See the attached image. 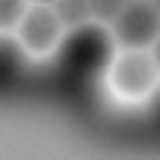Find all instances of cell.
I'll list each match as a JSON object with an SVG mask.
<instances>
[{
	"mask_svg": "<svg viewBox=\"0 0 160 160\" xmlns=\"http://www.w3.org/2000/svg\"><path fill=\"white\" fill-rule=\"evenodd\" d=\"M57 57H60V78L82 85V82H91L101 69H107L113 57V38L107 25L88 19L63 35Z\"/></svg>",
	"mask_w": 160,
	"mask_h": 160,
	"instance_id": "cell-1",
	"label": "cell"
},
{
	"mask_svg": "<svg viewBox=\"0 0 160 160\" xmlns=\"http://www.w3.org/2000/svg\"><path fill=\"white\" fill-rule=\"evenodd\" d=\"M160 85V72L151 50H122L107 63V88L122 104H144Z\"/></svg>",
	"mask_w": 160,
	"mask_h": 160,
	"instance_id": "cell-2",
	"label": "cell"
},
{
	"mask_svg": "<svg viewBox=\"0 0 160 160\" xmlns=\"http://www.w3.org/2000/svg\"><path fill=\"white\" fill-rule=\"evenodd\" d=\"M13 35H16V44L22 47L25 57L44 60V57H53L60 50L66 28L57 19L50 3H28V10L22 13V19H19Z\"/></svg>",
	"mask_w": 160,
	"mask_h": 160,
	"instance_id": "cell-3",
	"label": "cell"
},
{
	"mask_svg": "<svg viewBox=\"0 0 160 160\" xmlns=\"http://www.w3.org/2000/svg\"><path fill=\"white\" fill-rule=\"evenodd\" d=\"M160 35V13L154 0H129L122 13L110 22V38L122 50H148Z\"/></svg>",
	"mask_w": 160,
	"mask_h": 160,
	"instance_id": "cell-4",
	"label": "cell"
},
{
	"mask_svg": "<svg viewBox=\"0 0 160 160\" xmlns=\"http://www.w3.org/2000/svg\"><path fill=\"white\" fill-rule=\"evenodd\" d=\"M22 47L16 41H10L7 35H0V88L13 85L19 72H22Z\"/></svg>",
	"mask_w": 160,
	"mask_h": 160,
	"instance_id": "cell-5",
	"label": "cell"
},
{
	"mask_svg": "<svg viewBox=\"0 0 160 160\" xmlns=\"http://www.w3.org/2000/svg\"><path fill=\"white\" fill-rule=\"evenodd\" d=\"M50 7H53V13H57V19L63 22L66 32L91 19V7H88V0H53Z\"/></svg>",
	"mask_w": 160,
	"mask_h": 160,
	"instance_id": "cell-6",
	"label": "cell"
},
{
	"mask_svg": "<svg viewBox=\"0 0 160 160\" xmlns=\"http://www.w3.org/2000/svg\"><path fill=\"white\" fill-rule=\"evenodd\" d=\"M25 10H28V0H0V35L16 32Z\"/></svg>",
	"mask_w": 160,
	"mask_h": 160,
	"instance_id": "cell-7",
	"label": "cell"
},
{
	"mask_svg": "<svg viewBox=\"0 0 160 160\" xmlns=\"http://www.w3.org/2000/svg\"><path fill=\"white\" fill-rule=\"evenodd\" d=\"M126 3H129V0H88V7H91V19L101 22V25H110V22L122 13Z\"/></svg>",
	"mask_w": 160,
	"mask_h": 160,
	"instance_id": "cell-8",
	"label": "cell"
},
{
	"mask_svg": "<svg viewBox=\"0 0 160 160\" xmlns=\"http://www.w3.org/2000/svg\"><path fill=\"white\" fill-rule=\"evenodd\" d=\"M151 113H154V126L160 129V88L151 94Z\"/></svg>",
	"mask_w": 160,
	"mask_h": 160,
	"instance_id": "cell-9",
	"label": "cell"
},
{
	"mask_svg": "<svg viewBox=\"0 0 160 160\" xmlns=\"http://www.w3.org/2000/svg\"><path fill=\"white\" fill-rule=\"evenodd\" d=\"M148 50H151V57H154V66H157V72H160V35L154 38V44H151Z\"/></svg>",
	"mask_w": 160,
	"mask_h": 160,
	"instance_id": "cell-10",
	"label": "cell"
},
{
	"mask_svg": "<svg viewBox=\"0 0 160 160\" xmlns=\"http://www.w3.org/2000/svg\"><path fill=\"white\" fill-rule=\"evenodd\" d=\"M28 3H53V0H28Z\"/></svg>",
	"mask_w": 160,
	"mask_h": 160,
	"instance_id": "cell-11",
	"label": "cell"
},
{
	"mask_svg": "<svg viewBox=\"0 0 160 160\" xmlns=\"http://www.w3.org/2000/svg\"><path fill=\"white\" fill-rule=\"evenodd\" d=\"M154 7H157V13H160V0H154Z\"/></svg>",
	"mask_w": 160,
	"mask_h": 160,
	"instance_id": "cell-12",
	"label": "cell"
}]
</instances>
